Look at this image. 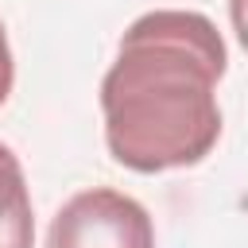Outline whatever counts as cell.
I'll use <instances>...</instances> for the list:
<instances>
[{
    "instance_id": "cell-1",
    "label": "cell",
    "mask_w": 248,
    "mask_h": 248,
    "mask_svg": "<svg viewBox=\"0 0 248 248\" xmlns=\"http://www.w3.org/2000/svg\"><path fill=\"white\" fill-rule=\"evenodd\" d=\"M225 70L229 50L209 16L155 8L132 19L101 78L108 155L136 174L198 167L221 140Z\"/></svg>"
},
{
    "instance_id": "cell-2",
    "label": "cell",
    "mask_w": 248,
    "mask_h": 248,
    "mask_svg": "<svg viewBox=\"0 0 248 248\" xmlns=\"http://www.w3.org/2000/svg\"><path fill=\"white\" fill-rule=\"evenodd\" d=\"M46 248H155V225L132 194L93 186L54 213Z\"/></svg>"
},
{
    "instance_id": "cell-3",
    "label": "cell",
    "mask_w": 248,
    "mask_h": 248,
    "mask_svg": "<svg viewBox=\"0 0 248 248\" xmlns=\"http://www.w3.org/2000/svg\"><path fill=\"white\" fill-rule=\"evenodd\" d=\"M0 248H35V209L19 155L0 143Z\"/></svg>"
},
{
    "instance_id": "cell-4",
    "label": "cell",
    "mask_w": 248,
    "mask_h": 248,
    "mask_svg": "<svg viewBox=\"0 0 248 248\" xmlns=\"http://www.w3.org/2000/svg\"><path fill=\"white\" fill-rule=\"evenodd\" d=\"M12 85H16V58H12V43H8V31L0 19V105L12 97Z\"/></svg>"
},
{
    "instance_id": "cell-5",
    "label": "cell",
    "mask_w": 248,
    "mask_h": 248,
    "mask_svg": "<svg viewBox=\"0 0 248 248\" xmlns=\"http://www.w3.org/2000/svg\"><path fill=\"white\" fill-rule=\"evenodd\" d=\"M229 19H232V31H236L240 46L248 50V0H229Z\"/></svg>"
}]
</instances>
